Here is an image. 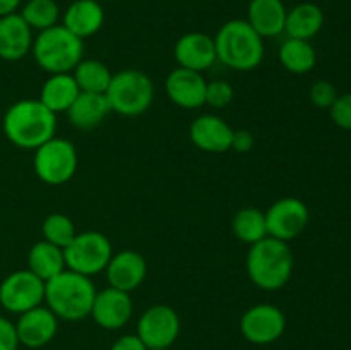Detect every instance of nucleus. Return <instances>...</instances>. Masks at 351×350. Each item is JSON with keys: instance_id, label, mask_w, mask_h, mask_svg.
I'll use <instances>...</instances> for the list:
<instances>
[{"instance_id": "33", "label": "nucleus", "mask_w": 351, "mask_h": 350, "mask_svg": "<svg viewBox=\"0 0 351 350\" xmlns=\"http://www.w3.org/2000/svg\"><path fill=\"white\" fill-rule=\"evenodd\" d=\"M332 122L345 130H351V93H345L336 98L329 108Z\"/></svg>"}, {"instance_id": "25", "label": "nucleus", "mask_w": 351, "mask_h": 350, "mask_svg": "<svg viewBox=\"0 0 351 350\" xmlns=\"http://www.w3.org/2000/svg\"><path fill=\"white\" fill-rule=\"evenodd\" d=\"M27 270L33 271L43 281L51 280L62 271L67 270L64 249L47 242V240H38L27 254Z\"/></svg>"}, {"instance_id": "21", "label": "nucleus", "mask_w": 351, "mask_h": 350, "mask_svg": "<svg viewBox=\"0 0 351 350\" xmlns=\"http://www.w3.org/2000/svg\"><path fill=\"white\" fill-rule=\"evenodd\" d=\"M287 14L283 0H250L245 21L263 38H276L285 33Z\"/></svg>"}, {"instance_id": "17", "label": "nucleus", "mask_w": 351, "mask_h": 350, "mask_svg": "<svg viewBox=\"0 0 351 350\" xmlns=\"http://www.w3.org/2000/svg\"><path fill=\"white\" fill-rule=\"evenodd\" d=\"M206 81L201 72L177 67L168 74L165 89L171 103L185 110H195L204 105Z\"/></svg>"}, {"instance_id": "27", "label": "nucleus", "mask_w": 351, "mask_h": 350, "mask_svg": "<svg viewBox=\"0 0 351 350\" xmlns=\"http://www.w3.org/2000/svg\"><path fill=\"white\" fill-rule=\"evenodd\" d=\"M232 230L240 242L252 246L267 237L266 215L252 206L239 209L232 220Z\"/></svg>"}, {"instance_id": "12", "label": "nucleus", "mask_w": 351, "mask_h": 350, "mask_svg": "<svg viewBox=\"0 0 351 350\" xmlns=\"http://www.w3.org/2000/svg\"><path fill=\"white\" fill-rule=\"evenodd\" d=\"M287 329L283 311L273 304H257L243 312L240 331L247 342L254 345H269L281 338Z\"/></svg>"}, {"instance_id": "32", "label": "nucleus", "mask_w": 351, "mask_h": 350, "mask_svg": "<svg viewBox=\"0 0 351 350\" xmlns=\"http://www.w3.org/2000/svg\"><path fill=\"white\" fill-rule=\"evenodd\" d=\"M308 96H311L312 105L322 110L326 108L329 110L339 95H338V89H336V86L332 84V82L326 81V79H321V81L312 84Z\"/></svg>"}, {"instance_id": "22", "label": "nucleus", "mask_w": 351, "mask_h": 350, "mask_svg": "<svg viewBox=\"0 0 351 350\" xmlns=\"http://www.w3.org/2000/svg\"><path fill=\"white\" fill-rule=\"evenodd\" d=\"M110 112L112 108L105 95L81 91L65 113L75 129L89 130L98 127Z\"/></svg>"}, {"instance_id": "23", "label": "nucleus", "mask_w": 351, "mask_h": 350, "mask_svg": "<svg viewBox=\"0 0 351 350\" xmlns=\"http://www.w3.org/2000/svg\"><path fill=\"white\" fill-rule=\"evenodd\" d=\"M77 82L71 72L64 74H50L43 82L40 93V102L53 113H65L79 96Z\"/></svg>"}, {"instance_id": "15", "label": "nucleus", "mask_w": 351, "mask_h": 350, "mask_svg": "<svg viewBox=\"0 0 351 350\" xmlns=\"http://www.w3.org/2000/svg\"><path fill=\"white\" fill-rule=\"evenodd\" d=\"M173 55L178 67L195 72L206 71L218 60L215 38L206 33H199V31L182 34L175 43Z\"/></svg>"}, {"instance_id": "9", "label": "nucleus", "mask_w": 351, "mask_h": 350, "mask_svg": "<svg viewBox=\"0 0 351 350\" xmlns=\"http://www.w3.org/2000/svg\"><path fill=\"white\" fill-rule=\"evenodd\" d=\"M45 302V281L29 270H17L0 283V305L14 314H23Z\"/></svg>"}, {"instance_id": "26", "label": "nucleus", "mask_w": 351, "mask_h": 350, "mask_svg": "<svg viewBox=\"0 0 351 350\" xmlns=\"http://www.w3.org/2000/svg\"><path fill=\"white\" fill-rule=\"evenodd\" d=\"M281 65L291 74H307L315 67L317 54L311 41L297 40V38H287L281 43L278 51Z\"/></svg>"}, {"instance_id": "6", "label": "nucleus", "mask_w": 351, "mask_h": 350, "mask_svg": "<svg viewBox=\"0 0 351 350\" xmlns=\"http://www.w3.org/2000/svg\"><path fill=\"white\" fill-rule=\"evenodd\" d=\"M105 96L112 112L123 117H137L153 105L154 84L144 72L125 69L112 75Z\"/></svg>"}, {"instance_id": "7", "label": "nucleus", "mask_w": 351, "mask_h": 350, "mask_svg": "<svg viewBox=\"0 0 351 350\" xmlns=\"http://www.w3.org/2000/svg\"><path fill=\"white\" fill-rule=\"evenodd\" d=\"M79 158L74 144L64 137H51L34 150V174L48 185H62L77 172Z\"/></svg>"}, {"instance_id": "8", "label": "nucleus", "mask_w": 351, "mask_h": 350, "mask_svg": "<svg viewBox=\"0 0 351 350\" xmlns=\"http://www.w3.org/2000/svg\"><path fill=\"white\" fill-rule=\"evenodd\" d=\"M64 256L67 270L91 278L105 271L106 264L113 256V249L105 233L86 230L79 232L75 239L65 247Z\"/></svg>"}, {"instance_id": "3", "label": "nucleus", "mask_w": 351, "mask_h": 350, "mask_svg": "<svg viewBox=\"0 0 351 350\" xmlns=\"http://www.w3.org/2000/svg\"><path fill=\"white\" fill-rule=\"evenodd\" d=\"M96 288L91 278L65 270L51 280L45 281L47 307L65 321H81L91 314Z\"/></svg>"}, {"instance_id": "11", "label": "nucleus", "mask_w": 351, "mask_h": 350, "mask_svg": "<svg viewBox=\"0 0 351 350\" xmlns=\"http://www.w3.org/2000/svg\"><path fill=\"white\" fill-rule=\"evenodd\" d=\"M267 237L283 240H293L308 225V208L298 198H281L269 206L266 213Z\"/></svg>"}, {"instance_id": "18", "label": "nucleus", "mask_w": 351, "mask_h": 350, "mask_svg": "<svg viewBox=\"0 0 351 350\" xmlns=\"http://www.w3.org/2000/svg\"><path fill=\"white\" fill-rule=\"evenodd\" d=\"M194 146L206 153H225L232 150L233 129L228 122L213 113H204L194 119L189 129Z\"/></svg>"}, {"instance_id": "19", "label": "nucleus", "mask_w": 351, "mask_h": 350, "mask_svg": "<svg viewBox=\"0 0 351 350\" xmlns=\"http://www.w3.org/2000/svg\"><path fill=\"white\" fill-rule=\"evenodd\" d=\"M33 30L17 12L0 17V58L21 60L33 48Z\"/></svg>"}, {"instance_id": "34", "label": "nucleus", "mask_w": 351, "mask_h": 350, "mask_svg": "<svg viewBox=\"0 0 351 350\" xmlns=\"http://www.w3.org/2000/svg\"><path fill=\"white\" fill-rule=\"evenodd\" d=\"M19 349V338H17L16 325L10 319L0 316V350H16Z\"/></svg>"}, {"instance_id": "39", "label": "nucleus", "mask_w": 351, "mask_h": 350, "mask_svg": "<svg viewBox=\"0 0 351 350\" xmlns=\"http://www.w3.org/2000/svg\"><path fill=\"white\" fill-rule=\"evenodd\" d=\"M16 350H19V349H16Z\"/></svg>"}, {"instance_id": "30", "label": "nucleus", "mask_w": 351, "mask_h": 350, "mask_svg": "<svg viewBox=\"0 0 351 350\" xmlns=\"http://www.w3.org/2000/svg\"><path fill=\"white\" fill-rule=\"evenodd\" d=\"M41 232H43V240L60 247V249H65L79 233L75 230L74 222L64 213L48 215L41 225Z\"/></svg>"}, {"instance_id": "37", "label": "nucleus", "mask_w": 351, "mask_h": 350, "mask_svg": "<svg viewBox=\"0 0 351 350\" xmlns=\"http://www.w3.org/2000/svg\"><path fill=\"white\" fill-rule=\"evenodd\" d=\"M21 5V0H0V17H5L9 14L17 12Z\"/></svg>"}, {"instance_id": "4", "label": "nucleus", "mask_w": 351, "mask_h": 350, "mask_svg": "<svg viewBox=\"0 0 351 350\" xmlns=\"http://www.w3.org/2000/svg\"><path fill=\"white\" fill-rule=\"evenodd\" d=\"M216 57L233 71L249 72L264 58V38L247 21L232 19L223 24L215 36Z\"/></svg>"}, {"instance_id": "38", "label": "nucleus", "mask_w": 351, "mask_h": 350, "mask_svg": "<svg viewBox=\"0 0 351 350\" xmlns=\"http://www.w3.org/2000/svg\"><path fill=\"white\" fill-rule=\"evenodd\" d=\"M147 350H170V349H147Z\"/></svg>"}, {"instance_id": "28", "label": "nucleus", "mask_w": 351, "mask_h": 350, "mask_svg": "<svg viewBox=\"0 0 351 350\" xmlns=\"http://www.w3.org/2000/svg\"><path fill=\"white\" fill-rule=\"evenodd\" d=\"M72 72L82 93H99V95H105L113 75L101 60L95 58L81 60Z\"/></svg>"}, {"instance_id": "36", "label": "nucleus", "mask_w": 351, "mask_h": 350, "mask_svg": "<svg viewBox=\"0 0 351 350\" xmlns=\"http://www.w3.org/2000/svg\"><path fill=\"white\" fill-rule=\"evenodd\" d=\"M112 350H147L137 335H123L112 345Z\"/></svg>"}, {"instance_id": "14", "label": "nucleus", "mask_w": 351, "mask_h": 350, "mask_svg": "<svg viewBox=\"0 0 351 350\" xmlns=\"http://www.w3.org/2000/svg\"><path fill=\"white\" fill-rule=\"evenodd\" d=\"M58 329V318L48 307L38 305L19 314L16 323L19 345L27 349H41L55 338Z\"/></svg>"}, {"instance_id": "29", "label": "nucleus", "mask_w": 351, "mask_h": 350, "mask_svg": "<svg viewBox=\"0 0 351 350\" xmlns=\"http://www.w3.org/2000/svg\"><path fill=\"white\" fill-rule=\"evenodd\" d=\"M19 14L27 26L36 30L38 33L58 24L60 19V9L55 0H27Z\"/></svg>"}, {"instance_id": "31", "label": "nucleus", "mask_w": 351, "mask_h": 350, "mask_svg": "<svg viewBox=\"0 0 351 350\" xmlns=\"http://www.w3.org/2000/svg\"><path fill=\"white\" fill-rule=\"evenodd\" d=\"M233 100V86L228 81L216 79L206 84V98L204 105H209L211 108L221 110L228 106Z\"/></svg>"}, {"instance_id": "2", "label": "nucleus", "mask_w": 351, "mask_h": 350, "mask_svg": "<svg viewBox=\"0 0 351 350\" xmlns=\"http://www.w3.org/2000/svg\"><path fill=\"white\" fill-rule=\"evenodd\" d=\"M245 268L250 281L256 287L267 292L280 290L293 273V253L288 242L264 237L250 246Z\"/></svg>"}, {"instance_id": "13", "label": "nucleus", "mask_w": 351, "mask_h": 350, "mask_svg": "<svg viewBox=\"0 0 351 350\" xmlns=\"http://www.w3.org/2000/svg\"><path fill=\"white\" fill-rule=\"evenodd\" d=\"M134 312V302L129 292L108 287L96 292L91 314L96 325L105 329H120L130 321Z\"/></svg>"}, {"instance_id": "24", "label": "nucleus", "mask_w": 351, "mask_h": 350, "mask_svg": "<svg viewBox=\"0 0 351 350\" xmlns=\"http://www.w3.org/2000/svg\"><path fill=\"white\" fill-rule=\"evenodd\" d=\"M324 26V12L317 3L302 2L291 7L287 14L285 33L288 38L311 41Z\"/></svg>"}, {"instance_id": "1", "label": "nucleus", "mask_w": 351, "mask_h": 350, "mask_svg": "<svg viewBox=\"0 0 351 350\" xmlns=\"http://www.w3.org/2000/svg\"><path fill=\"white\" fill-rule=\"evenodd\" d=\"M3 134L7 139L23 150H36L55 137L57 113L48 110L40 100H21L3 115Z\"/></svg>"}, {"instance_id": "5", "label": "nucleus", "mask_w": 351, "mask_h": 350, "mask_svg": "<svg viewBox=\"0 0 351 350\" xmlns=\"http://www.w3.org/2000/svg\"><path fill=\"white\" fill-rule=\"evenodd\" d=\"M34 60L48 74L72 72L82 60L84 43L62 24L48 27L38 33L31 48Z\"/></svg>"}, {"instance_id": "16", "label": "nucleus", "mask_w": 351, "mask_h": 350, "mask_svg": "<svg viewBox=\"0 0 351 350\" xmlns=\"http://www.w3.org/2000/svg\"><path fill=\"white\" fill-rule=\"evenodd\" d=\"M105 273L110 287L130 294L146 280L147 263L143 254H139L137 250L125 249L113 254L112 259L106 264Z\"/></svg>"}, {"instance_id": "20", "label": "nucleus", "mask_w": 351, "mask_h": 350, "mask_svg": "<svg viewBox=\"0 0 351 350\" xmlns=\"http://www.w3.org/2000/svg\"><path fill=\"white\" fill-rule=\"evenodd\" d=\"M105 23V10L96 0H74L65 9L62 17V26L67 27L72 34L84 40L98 33Z\"/></svg>"}, {"instance_id": "35", "label": "nucleus", "mask_w": 351, "mask_h": 350, "mask_svg": "<svg viewBox=\"0 0 351 350\" xmlns=\"http://www.w3.org/2000/svg\"><path fill=\"white\" fill-rule=\"evenodd\" d=\"M254 148V136L249 130H233L232 139V150L237 153H249Z\"/></svg>"}, {"instance_id": "10", "label": "nucleus", "mask_w": 351, "mask_h": 350, "mask_svg": "<svg viewBox=\"0 0 351 350\" xmlns=\"http://www.w3.org/2000/svg\"><path fill=\"white\" fill-rule=\"evenodd\" d=\"M180 333V318L173 307L156 304L146 309L137 321V336L147 349H170Z\"/></svg>"}]
</instances>
